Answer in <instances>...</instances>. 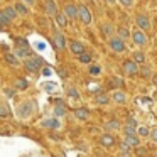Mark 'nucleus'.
<instances>
[{
    "instance_id": "14",
    "label": "nucleus",
    "mask_w": 157,
    "mask_h": 157,
    "mask_svg": "<svg viewBox=\"0 0 157 157\" xmlns=\"http://www.w3.org/2000/svg\"><path fill=\"white\" fill-rule=\"evenodd\" d=\"M44 10H46V14H48L49 17H54L56 12H58V5H56L54 0H46V4H44Z\"/></svg>"
},
{
    "instance_id": "46",
    "label": "nucleus",
    "mask_w": 157,
    "mask_h": 157,
    "mask_svg": "<svg viewBox=\"0 0 157 157\" xmlns=\"http://www.w3.org/2000/svg\"><path fill=\"white\" fill-rule=\"evenodd\" d=\"M0 2H2V0H0Z\"/></svg>"
},
{
    "instance_id": "9",
    "label": "nucleus",
    "mask_w": 157,
    "mask_h": 157,
    "mask_svg": "<svg viewBox=\"0 0 157 157\" xmlns=\"http://www.w3.org/2000/svg\"><path fill=\"white\" fill-rule=\"evenodd\" d=\"M63 14L66 15V19H71V21H76L78 19V7H76L75 4H66L64 5V10H63Z\"/></svg>"
},
{
    "instance_id": "33",
    "label": "nucleus",
    "mask_w": 157,
    "mask_h": 157,
    "mask_svg": "<svg viewBox=\"0 0 157 157\" xmlns=\"http://www.w3.org/2000/svg\"><path fill=\"white\" fill-rule=\"evenodd\" d=\"M118 4L122 5L123 9H130L133 5V0H118Z\"/></svg>"
},
{
    "instance_id": "45",
    "label": "nucleus",
    "mask_w": 157,
    "mask_h": 157,
    "mask_svg": "<svg viewBox=\"0 0 157 157\" xmlns=\"http://www.w3.org/2000/svg\"><path fill=\"white\" fill-rule=\"evenodd\" d=\"M96 2H100V0H96Z\"/></svg>"
},
{
    "instance_id": "8",
    "label": "nucleus",
    "mask_w": 157,
    "mask_h": 157,
    "mask_svg": "<svg viewBox=\"0 0 157 157\" xmlns=\"http://www.w3.org/2000/svg\"><path fill=\"white\" fill-rule=\"evenodd\" d=\"M52 42H54V46L58 49H66V46H68V39L64 37V34L61 31H56L52 34Z\"/></svg>"
},
{
    "instance_id": "25",
    "label": "nucleus",
    "mask_w": 157,
    "mask_h": 157,
    "mask_svg": "<svg viewBox=\"0 0 157 157\" xmlns=\"http://www.w3.org/2000/svg\"><path fill=\"white\" fill-rule=\"evenodd\" d=\"M4 59H5V63H9V64H12V66H19V64H21V61H19L14 54H10V52H7V54L4 56Z\"/></svg>"
},
{
    "instance_id": "35",
    "label": "nucleus",
    "mask_w": 157,
    "mask_h": 157,
    "mask_svg": "<svg viewBox=\"0 0 157 157\" xmlns=\"http://www.w3.org/2000/svg\"><path fill=\"white\" fill-rule=\"evenodd\" d=\"M139 73H142V76L149 78V76H150V73H152V71H150V68H149V66H144V68H142V71H139Z\"/></svg>"
},
{
    "instance_id": "16",
    "label": "nucleus",
    "mask_w": 157,
    "mask_h": 157,
    "mask_svg": "<svg viewBox=\"0 0 157 157\" xmlns=\"http://www.w3.org/2000/svg\"><path fill=\"white\" fill-rule=\"evenodd\" d=\"M132 61L135 63V64H145L147 54L144 51H135V52H132Z\"/></svg>"
},
{
    "instance_id": "44",
    "label": "nucleus",
    "mask_w": 157,
    "mask_h": 157,
    "mask_svg": "<svg viewBox=\"0 0 157 157\" xmlns=\"http://www.w3.org/2000/svg\"><path fill=\"white\" fill-rule=\"evenodd\" d=\"M68 2H73V0H68Z\"/></svg>"
},
{
    "instance_id": "10",
    "label": "nucleus",
    "mask_w": 157,
    "mask_h": 157,
    "mask_svg": "<svg viewBox=\"0 0 157 157\" xmlns=\"http://www.w3.org/2000/svg\"><path fill=\"white\" fill-rule=\"evenodd\" d=\"M68 46H69V51H71L73 54H76V56L83 54V52L86 51V49H85V44H83L81 41H69Z\"/></svg>"
},
{
    "instance_id": "36",
    "label": "nucleus",
    "mask_w": 157,
    "mask_h": 157,
    "mask_svg": "<svg viewBox=\"0 0 157 157\" xmlns=\"http://www.w3.org/2000/svg\"><path fill=\"white\" fill-rule=\"evenodd\" d=\"M4 93L7 95V98H12V96H14V93H15V88H5Z\"/></svg>"
},
{
    "instance_id": "5",
    "label": "nucleus",
    "mask_w": 157,
    "mask_h": 157,
    "mask_svg": "<svg viewBox=\"0 0 157 157\" xmlns=\"http://www.w3.org/2000/svg\"><path fill=\"white\" fill-rule=\"evenodd\" d=\"M135 24H137V29H140V31H144V32L150 31V27H152L150 19L147 14H137L135 15Z\"/></svg>"
},
{
    "instance_id": "31",
    "label": "nucleus",
    "mask_w": 157,
    "mask_h": 157,
    "mask_svg": "<svg viewBox=\"0 0 157 157\" xmlns=\"http://www.w3.org/2000/svg\"><path fill=\"white\" fill-rule=\"evenodd\" d=\"M108 101H110V98L106 95H98L96 96V103H100V105H106Z\"/></svg>"
},
{
    "instance_id": "27",
    "label": "nucleus",
    "mask_w": 157,
    "mask_h": 157,
    "mask_svg": "<svg viewBox=\"0 0 157 157\" xmlns=\"http://www.w3.org/2000/svg\"><path fill=\"white\" fill-rule=\"evenodd\" d=\"M105 128L106 130H118L120 128V122L118 120H110V122L105 125Z\"/></svg>"
},
{
    "instance_id": "28",
    "label": "nucleus",
    "mask_w": 157,
    "mask_h": 157,
    "mask_svg": "<svg viewBox=\"0 0 157 157\" xmlns=\"http://www.w3.org/2000/svg\"><path fill=\"white\" fill-rule=\"evenodd\" d=\"M122 130H123V135H125V137H128V135H137V133H135V127L125 125Z\"/></svg>"
},
{
    "instance_id": "43",
    "label": "nucleus",
    "mask_w": 157,
    "mask_h": 157,
    "mask_svg": "<svg viewBox=\"0 0 157 157\" xmlns=\"http://www.w3.org/2000/svg\"><path fill=\"white\" fill-rule=\"evenodd\" d=\"M0 83H2V78H0Z\"/></svg>"
},
{
    "instance_id": "32",
    "label": "nucleus",
    "mask_w": 157,
    "mask_h": 157,
    "mask_svg": "<svg viewBox=\"0 0 157 157\" xmlns=\"http://www.w3.org/2000/svg\"><path fill=\"white\" fill-rule=\"evenodd\" d=\"M68 96H69V98H73V100H78L79 98V91H78V90H75V88H69L68 90Z\"/></svg>"
},
{
    "instance_id": "13",
    "label": "nucleus",
    "mask_w": 157,
    "mask_h": 157,
    "mask_svg": "<svg viewBox=\"0 0 157 157\" xmlns=\"http://www.w3.org/2000/svg\"><path fill=\"white\" fill-rule=\"evenodd\" d=\"M100 144H101L103 147H113L115 145V137L112 135V133H103V135H100Z\"/></svg>"
},
{
    "instance_id": "34",
    "label": "nucleus",
    "mask_w": 157,
    "mask_h": 157,
    "mask_svg": "<svg viewBox=\"0 0 157 157\" xmlns=\"http://www.w3.org/2000/svg\"><path fill=\"white\" fill-rule=\"evenodd\" d=\"M147 137H149L150 140H154V142H155V140H157V130L155 128L149 130V135H147Z\"/></svg>"
},
{
    "instance_id": "41",
    "label": "nucleus",
    "mask_w": 157,
    "mask_h": 157,
    "mask_svg": "<svg viewBox=\"0 0 157 157\" xmlns=\"http://www.w3.org/2000/svg\"><path fill=\"white\" fill-rule=\"evenodd\" d=\"M106 4H108V5H115L117 0H106Z\"/></svg>"
},
{
    "instance_id": "37",
    "label": "nucleus",
    "mask_w": 157,
    "mask_h": 157,
    "mask_svg": "<svg viewBox=\"0 0 157 157\" xmlns=\"http://www.w3.org/2000/svg\"><path fill=\"white\" fill-rule=\"evenodd\" d=\"M127 125H130V127H137V120L133 118V117H128V118H127Z\"/></svg>"
},
{
    "instance_id": "29",
    "label": "nucleus",
    "mask_w": 157,
    "mask_h": 157,
    "mask_svg": "<svg viewBox=\"0 0 157 157\" xmlns=\"http://www.w3.org/2000/svg\"><path fill=\"white\" fill-rule=\"evenodd\" d=\"M135 155H139V157H147V149L145 147H140V145H137L135 147Z\"/></svg>"
},
{
    "instance_id": "12",
    "label": "nucleus",
    "mask_w": 157,
    "mask_h": 157,
    "mask_svg": "<svg viewBox=\"0 0 157 157\" xmlns=\"http://www.w3.org/2000/svg\"><path fill=\"white\" fill-rule=\"evenodd\" d=\"M112 100L118 105H123V103H127V93L122 91V90H115L112 93Z\"/></svg>"
},
{
    "instance_id": "18",
    "label": "nucleus",
    "mask_w": 157,
    "mask_h": 157,
    "mask_svg": "<svg viewBox=\"0 0 157 157\" xmlns=\"http://www.w3.org/2000/svg\"><path fill=\"white\" fill-rule=\"evenodd\" d=\"M54 113L58 117H64L66 113H68V108H66V105L64 103L61 101V100H58V101H56V106H54Z\"/></svg>"
},
{
    "instance_id": "17",
    "label": "nucleus",
    "mask_w": 157,
    "mask_h": 157,
    "mask_svg": "<svg viewBox=\"0 0 157 157\" xmlns=\"http://www.w3.org/2000/svg\"><path fill=\"white\" fill-rule=\"evenodd\" d=\"M75 117L78 120H81V122H86V120L90 118V110L88 108H83V106H81V108H76L75 110Z\"/></svg>"
},
{
    "instance_id": "20",
    "label": "nucleus",
    "mask_w": 157,
    "mask_h": 157,
    "mask_svg": "<svg viewBox=\"0 0 157 157\" xmlns=\"http://www.w3.org/2000/svg\"><path fill=\"white\" fill-rule=\"evenodd\" d=\"M54 19H56V24L59 25V27H63L64 29L66 25H68V19H66V15L63 14V12H56V15H54Z\"/></svg>"
},
{
    "instance_id": "42",
    "label": "nucleus",
    "mask_w": 157,
    "mask_h": 157,
    "mask_svg": "<svg viewBox=\"0 0 157 157\" xmlns=\"http://www.w3.org/2000/svg\"><path fill=\"white\" fill-rule=\"evenodd\" d=\"M5 27H7V25H4V24H2V22H0V31H7V29H5Z\"/></svg>"
},
{
    "instance_id": "3",
    "label": "nucleus",
    "mask_w": 157,
    "mask_h": 157,
    "mask_svg": "<svg viewBox=\"0 0 157 157\" xmlns=\"http://www.w3.org/2000/svg\"><path fill=\"white\" fill-rule=\"evenodd\" d=\"M108 46L110 49H112L113 52H125L127 51V44L123 39H120L118 36H112V37H108Z\"/></svg>"
},
{
    "instance_id": "6",
    "label": "nucleus",
    "mask_w": 157,
    "mask_h": 157,
    "mask_svg": "<svg viewBox=\"0 0 157 157\" xmlns=\"http://www.w3.org/2000/svg\"><path fill=\"white\" fill-rule=\"evenodd\" d=\"M41 66H42V59L41 58H27L24 61V68L27 69V71H31V73H36V71H39L41 69Z\"/></svg>"
},
{
    "instance_id": "21",
    "label": "nucleus",
    "mask_w": 157,
    "mask_h": 157,
    "mask_svg": "<svg viewBox=\"0 0 157 157\" xmlns=\"http://www.w3.org/2000/svg\"><path fill=\"white\" fill-rule=\"evenodd\" d=\"M123 142H125L127 145L132 149V147L140 145V137H137V135H128V137H125V140H123Z\"/></svg>"
},
{
    "instance_id": "7",
    "label": "nucleus",
    "mask_w": 157,
    "mask_h": 157,
    "mask_svg": "<svg viewBox=\"0 0 157 157\" xmlns=\"http://www.w3.org/2000/svg\"><path fill=\"white\" fill-rule=\"evenodd\" d=\"M122 69H123V73H125L127 76H137V75H139V71H140L139 64H135L132 59H127V61H123Z\"/></svg>"
},
{
    "instance_id": "40",
    "label": "nucleus",
    "mask_w": 157,
    "mask_h": 157,
    "mask_svg": "<svg viewBox=\"0 0 157 157\" xmlns=\"http://www.w3.org/2000/svg\"><path fill=\"white\" fill-rule=\"evenodd\" d=\"M90 73H91V75H100V68L98 66H91V68H90Z\"/></svg>"
},
{
    "instance_id": "23",
    "label": "nucleus",
    "mask_w": 157,
    "mask_h": 157,
    "mask_svg": "<svg viewBox=\"0 0 157 157\" xmlns=\"http://www.w3.org/2000/svg\"><path fill=\"white\" fill-rule=\"evenodd\" d=\"M9 117H12L10 106L5 105V103H2V105H0V118H9Z\"/></svg>"
},
{
    "instance_id": "4",
    "label": "nucleus",
    "mask_w": 157,
    "mask_h": 157,
    "mask_svg": "<svg viewBox=\"0 0 157 157\" xmlns=\"http://www.w3.org/2000/svg\"><path fill=\"white\" fill-rule=\"evenodd\" d=\"M132 41H133V44L139 46V48H145V46H149V36L144 31H140V29H135V31L132 32Z\"/></svg>"
},
{
    "instance_id": "15",
    "label": "nucleus",
    "mask_w": 157,
    "mask_h": 157,
    "mask_svg": "<svg viewBox=\"0 0 157 157\" xmlns=\"http://www.w3.org/2000/svg\"><path fill=\"white\" fill-rule=\"evenodd\" d=\"M101 36H105V37H112V36H115V25L110 24V22L101 24Z\"/></svg>"
},
{
    "instance_id": "24",
    "label": "nucleus",
    "mask_w": 157,
    "mask_h": 157,
    "mask_svg": "<svg viewBox=\"0 0 157 157\" xmlns=\"http://www.w3.org/2000/svg\"><path fill=\"white\" fill-rule=\"evenodd\" d=\"M115 32H117V36H118L120 39H128L130 37V31L127 27H115Z\"/></svg>"
},
{
    "instance_id": "38",
    "label": "nucleus",
    "mask_w": 157,
    "mask_h": 157,
    "mask_svg": "<svg viewBox=\"0 0 157 157\" xmlns=\"http://www.w3.org/2000/svg\"><path fill=\"white\" fill-rule=\"evenodd\" d=\"M118 157H133V155L130 154V150H120Z\"/></svg>"
},
{
    "instance_id": "22",
    "label": "nucleus",
    "mask_w": 157,
    "mask_h": 157,
    "mask_svg": "<svg viewBox=\"0 0 157 157\" xmlns=\"http://www.w3.org/2000/svg\"><path fill=\"white\" fill-rule=\"evenodd\" d=\"M14 88L15 90H27L29 88V81L25 78H17L14 83Z\"/></svg>"
},
{
    "instance_id": "39",
    "label": "nucleus",
    "mask_w": 157,
    "mask_h": 157,
    "mask_svg": "<svg viewBox=\"0 0 157 157\" xmlns=\"http://www.w3.org/2000/svg\"><path fill=\"white\" fill-rule=\"evenodd\" d=\"M21 2L25 5V7H32V5L36 4V0H21Z\"/></svg>"
},
{
    "instance_id": "2",
    "label": "nucleus",
    "mask_w": 157,
    "mask_h": 157,
    "mask_svg": "<svg viewBox=\"0 0 157 157\" xmlns=\"http://www.w3.org/2000/svg\"><path fill=\"white\" fill-rule=\"evenodd\" d=\"M78 7V19L81 21V24L83 25H90L93 22V14H91V10H90L86 5H76Z\"/></svg>"
},
{
    "instance_id": "11",
    "label": "nucleus",
    "mask_w": 157,
    "mask_h": 157,
    "mask_svg": "<svg viewBox=\"0 0 157 157\" xmlns=\"http://www.w3.org/2000/svg\"><path fill=\"white\" fill-rule=\"evenodd\" d=\"M31 54L32 52H31V48H29V46H19V48H15V51H14V56L17 59H27Z\"/></svg>"
},
{
    "instance_id": "1",
    "label": "nucleus",
    "mask_w": 157,
    "mask_h": 157,
    "mask_svg": "<svg viewBox=\"0 0 157 157\" xmlns=\"http://www.w3.org/2000/svg\"><path fill=\"white\" fill-rule=\"evenodd\" d=\"M17 17H19V15L15 14L14 7H5V9H2V10H0V22H2L4 25L12 24V22H14Z\"/></svg>"
},
{
    "instance_id": "26",
    "label": "nucleus",
    "mask_w": 157,
    "mask_h": 157,
    "mask_svg": "<svg viewBox=\"0 0 157 157\" xmlns=\"http://www.w3.org/2000/svg\"><path fill=\"white\" fill-rule=\"evenodd\" d=\"M42 127H46V128H58L59 127V123H58V120H54V118H46V120H42Z\"/></svg>"
},
{
    "instance_id": "30",
    "label": "nucleus",
    "mask_w": 157,
    "mask_h": 157,
    "mask_svg": "<svg viewBox=\"0 0 157 157\" xmlns=\"http://www.w3.org/2000/svg\"><path fill=\"white\" fill-rule=\"evenodd\" d=\"M79 61L81 63H86V64H88V63H91V54H88V52H83V54H79Z\"/></svg>"
},
{
    "instance_id": "19",
    "label": "nucleus",
    "mask_w": 157,
    "mask_h": 157,
    "mask_svg": "<svg viewBox=\"0 0 157 157\" xmlns=\"http://www.w3.org/2000/svg\"><path fill=\"white\" fill-rule=\"evenodd\" d=\"M14 10H15V14L17 15H29V7H25L22 2H17V4H14Z\"/></svg>"
}]
</instances>
